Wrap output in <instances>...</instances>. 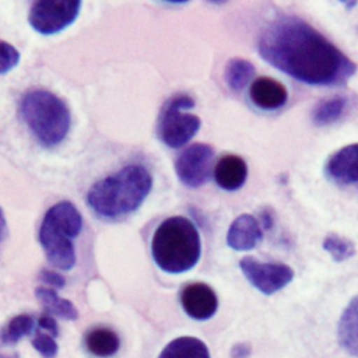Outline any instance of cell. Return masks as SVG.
Segmentation results:
<instances>
[{
    "label": "cell",
    "mask_w": 358,
    "mask_h": 358,
    "mask_svg": "<svg viewBox=\"0 0 358 358\" xmlns=\"http://www.w3.org/2000/svg\"><path fill=\"white\" fill-rule=\"evenodd\" d=\"M31 344L43 358H55L59 352V345L55 337L46 333H36L31 340Z\"/></svg>",
    "instance_id": "obj_23"
},
{
    "label": "cell",
    "mask_w": 358,
    "mask_h": 358,
    "mask_svg": "<svg viewBox=\"0 0 358 358\" xmlns=\"http://www.w3.org/2000/svg\"><path fill=\"white\" fill-rule=\"evenodd\" d=\"M158 358H210V351L200 338L183 336L169 341Z\"/></svg>",
    "instance_id": "obj_16"
},
{
    "label": "cell",
    "mask_w": 358,
    "mask_h": 358,
    "mask_svg": "<svg viewBox=\"0 0 358 358\" xmlns=\"http://www.w3.org/2000/svg\"><path fill=\"white\" fill-rule=\"evenodd\" d=\"M262 241V229L250 214L235 218L227 234V243L235 250H250Z\"/></svg>",
    "instance_id": "obj_12"
},
{
    "label": "cell",
    "mask_w": 358,
    "mask_h": 358,
    "mask_svg": "<svg viewBox=\"0 0 358 358\" xmlns=\"http://www.w3.org/2000/svg\"><path fill=\"white\" fill-rule=\"evenodd\" d=\"M249 355H250V347H249V344H245V343L235 344L231 350L232 358H248Z\"/></svg>",
    "instance_id": "obj_27"
},
{
    "label": "cell",
    "mask_w": 358,
    "mask_h": 358,
    "mask_svg": "<svg viewBox=\"0 0 358 358\" xmlns=\"http://www.w3.org/2000/svg\"><path fill=\"white\" fill-rule=\"evenodd\" d=\"M0 358H8V357H0Z\"/></svg>",
    "instance_id": "obj_29"
},
{
    "label": "cell",
    "mask_w": 358,
    "mask_h": 358,
    "mask_svg": "<svg viewBox=\"0 0 358 358\" xmlns=\"http://www.w3.org/2000/svg\"><path fill=\"white\" fill-rule=\"evenodd\" d=\"M239 267L246 280L262 294L271 295L294 278V270L284 263H264L252 256H246L239 262Z\"/></svg>",
    "instance_id": "obj_8"
},
{
    "label": "cell",
    "mask_w": 358,
    "mask_h": 358,
    "mask_svg": "<svg viewBox=\"0 0 358 358\" xmlns=\"http://www.w3.org/2000/svg\"><path fill=\"white\" fill-rule=\"evenodd\" d=\"M193 106V98L186 94H178L165 103L158 120V137L169 148H180L199 131L200 117L186 112Z\"/></svg>",
    "instance_id": "obj_6"
},
{
    "label": "cell",
    "mask_w": 358,
    "mask_h": 358,
    "mask_svg": "<svg viewBox=\"0 0 358 358\" xmlns=\"http://www.w3.org/2000/svg\"><path fill=\"white\" fill-rule=\"evenodd\" d=\"M250 99L262 109L273 110L281 108L288 98L287 88L270 77H259L250 85Z\"/></svg>",
    "instance_id": "obj_13"
},
{
    "label": "cell",
    "mask_w": 358,
    "mask_h": 358,
    "mask_svg": "<svg viewBox=\"0 0 358 358\" xmlns=\"http://www.w3.org/2000/svg\"><path fill=\"white\" fill-rule=\"evenodd\" d=\"M151 187L152 176L148 169L130 164L92 183L87 203L96 215L113 220L137 210Z\"/></svg>",
    "instance_id": "obj_2"
},
{
    "label": "cell",
    "mask_w": 358,
    "mask_h": 358,
    "mask_svg": "<svg viewBox=\"0 0 358 358\" xmlns=\"http://www.w3.org/2000/svg\"><path fill=\"white\" fill-rule=\"evenodd\" d=\"M20 63V52L8 42L0 41V74L13 70Z\"/></svg>",
    "instance_id": "obj_24"
},
{
    "label": "cell",
    "mask_w": 358,
    "mask_h": 358,
    "mask_svg": "<svg viewBox=\"0 0 358 358\" xmlns=\"http://www.w3.org/2000/svg\"><path fill=\"white\" fill-rule=\"evenodd\" d=\"M180 303L187 316L196 320H207L214 316L218 299L211 287L204 282H192L180 292Z\"/></svg>",
    "instance_id": "obj_10"
},
{
    "label": "cell",
    "mask_w": 358,
    "mask_h": 358,
    "mask_svg": "<svg viewBox=\"0 0 358 358\" xmlns=\"http://www.w3.org/2000/svg\"><path fill=\"white\" fill-rule=\"evenodd\" d=\"M151 253L157 266L166 273L179 274L193 268L201 255L197 228L182 215L166 218L154 232Z\"/></svg>",
    "instance_id": "obj_3"
},
{
    "label": "cell",
    "mask_w": 358,
    "mask_h": 358,
    "mask_svg": "<svg viewBox=\"0 0 358 358\" xmlns=\"http://www.w3.org/2000/svg\"><path fill=\"white\" fill-rule=\"evenodd\" d=\"M35 296L42 303L45 313L50 316L55 315L64 320H76L78 317V310L73 302L66 298H60L52 288L38 287L35 288Z\"/></svg>",
    "instance_id": "obj_17"
},
{
    "label": "cell",
    "mask_w": 358,
    "mask_h": 358,
    "mask_svg": "<svg viewBox=\"0 0 358 358\" xmlns=\"http://www.w3.org/2000/svg\"><path fill=\"white\" fill-rule=\"evenodd\" d=\"M326 173L337 183H358V143L336 151L326 164Z\"/></svg>",
    "instance_id": "obj_11"
},
{
    "label": "cell",
    "mask_w": 358,
    "mask_h": 358,
    "mask_svg": "<svg viewBox=\"0 0 358 358\" xmlns=\"http://www.w3.org/2000/svg\"><path fill=\"white\" fill-rule=\"evenodd\" d=\"M83 228L77 207L64 200L53 204L45 214L39 228V242L48 262L60 270H71L76 264L73 239Z\"/></svg>",
    "instance_id": "obj_4"
},
{
    "label": "cell",
    "mask_w": 358,
    "mask_h": 358,
    "mask_svg": "<svg viewBox=\"0 0 358 358\" xmlns=\"http://www.w3.org/2000/svg\"><path fill=\"white\" fill-rule=\"evenodd\" d=\"M34 327H35V320L31 315H27V313L17 315L7 323V326H4L0 330V341L7 345L15 344L22 337L34 333Z\"/></svg>",
    "instance_id": "obj_20"
},
{
    "label": "cell",
    "mask_w": 358,
    "mask_h": 358,
    "mask_svg": "<svg viewBox=\"0 0 358 358\" xmlns=\"http://www.w3.org/2000/svg\"><path fill=\"white\" fill-rule=\"evenodd\" d=\"M246 176V162L238 155L222 157L214 168V179L217 185L225 190H236L242 187Z\"/></svg>",
    "instance_id": "obj_14"
},
{
    "label": "cell",
    "mask_w": 358,
    "mask_h": 358,
    "mask_svg": "<svg viewBox=\"0 0 358 358\" xmlns=\"http://www.w3.org/2000/svg\"><path fill=\"white\" fill-rule=\"evenodd\" d=\"M4 235H6V218H4L3 211H1V208H0V242L3 241Z\"/></svg>",
    "instance_id": "obj_28"
},
{
    "label": "cell",
    "mask_w": 358,
    "mask_h": 358,
    "mask_svg": "<svg viewBox=\"0 0 358 358\" xmlns=\"http://www.w3.org/2000/svg\"><path fill=\"white\" fill-rule=\"evenodd\" d=\"M21 116L35 138L45 147L62 143L71 126L67 105L46 90H32L21 99Z\"/></svg>",
    "instance_id": "obj_5"
},
{
    "label": "cell",
    "mask_w": 358,
    "mask_h": 358,
    "mask_svg": "<svg viewBox=\"0 0 358 358\" xmlns=\"http://www.w3.org/2000/svg\"><path fill=\"white\" fill-rule=\"evenodd\" d=\"M260 56L285 74L313 85H340L357 64L302 18L281 14L268 21L259 36Z\"/></svg>",
    "instance_id": "obj_1"
},
{
    "label": "cell",
    "mask_w": 358,
    "mask_h": 358,
    "mask_svg": "<svg viewBox=\"0 0 358 358\" xmlns=\"http://www.w3.org/2000/svg\"><path fill=\"white\" fill-rule=\"evenodd\" d=\"M214 150L204 143L189 145L176 159L175 171L180 182L189 187L203 186L211 173Z\"/></svg>",
    "instance_id": "obj_9"
},
{
    "label": "cell",
    "mask_w": 358,
    "mask_h": 358,
    "mask_svg": "<svg viewBox=\"0 0 358 358\" xmlns=\"http://www.w3.org/2000/svg\"><path fill=\"white\" fill-rule=\"evenodd\" d=\"M345 108V99L341 96H333L317 103L313 110V122L316 124H329L337 120Z\"/></svg>",
    "instance_id": "obj_21"
},
{
    "label": "cell",
    "mask_w": 358,
    "mask_h": 358,
    "mask_svg": "<svg viewBox=\"0 0 358 358\" xmlns=\"http://www.w3.org/2000/svg\"><path fill=\"white\" fill-rule=\"evenodd\" d=\"M80 8V0H39L31 6L28 20L36 32L50 35L73 24Z\"/></svg>",
    "instance_id": "obj_7"
},
{
    "label": "cell",
    "mask_w": 358,
    "mask_h": 358,
    "mask_svg": "<svg viewBox=\"0 0 358 358\" xmlns=\"http://www.w3.org/2000/svg\"><path fill=\"white\" fill-rule=\"evenodd\" d=\"M38 324H39L41 329L46 330L48 334H50V336H53V337H57V336H59L57 323H56V320H55L50 315L43 313V315L38 319Z\"/></svg>",
    "instance_id": "obj_26"
},
{
    "label": "cell",
    "mask_w": 358,
    "mask_h": 358,
    "mask_svg": "<svg viewBox=\"0 0 358 358\" xmlns=\"http://www.w3.org/2000/svg\"><path fill=\"white\" fill-rule=\"evenodd\" d=\"M119 345L117 334L108 327H95L85 334V347L95 357H112L117 352Z\"/></svg>",
    "instance_id": "obj_18"
},
{
    "label": "cell",
    "mask_w": 358,
    "mask_h": 358,
    "mask_svg": "<svg viewBox=\"0 0 358 358\" xmlns=\"http://www.w3.org/2000/svg\"><path fill=\"white\" fill-rule=\"evenodd\" d=\"M255 74V67L245 59H231L225 67V83L232 91H242Z\"/></svg>",
    "instance_id": "obj_19"
},
{
    "label": "cell",
    "mask_w": 358,
    "mask_h": 358,
    "mask_svg": "<svg viewBox=\"0 0 358 358\" xmlns=\"http://www.w3.org/2000/svg\"><path fill=\"white\" fill-rule=\"evenodd\" d=\"M323 249L327 250L336 262H344L355 255V245L340 235H327L323 241Z\"/></svg>",
    "instance_id": "obj_22"
},
{
    "label": "cell",
    "mask_w": 358,
    "mask_h": 358,
    "mask_svg": "<svg viewBox=\"0 0 358 358\" xmlns=\"http://www.w3.org/2000/svg\"><path fill=\"white\" fill-rule=\"evenodd\" d=\"M337 337L340 345L354 357H358V295H355L338 320Z\"/></svg>",
    "instance_id": "obj_15"
},
{
    "label": "cell",
    "mask_w": 358,
    "mask_h": 358,
    "mask_svg": "<svg viewBox=\"0 0 358 358\" xmlns=\"http://www.w3.org/2000/svg\"><path fill=\"white\" fill-rule=\"evenodd\" d=\"M39 277H41L42 281H45L46 284H49L52 287H56V288H63L66 285L64 277L60 275L59 273L53 271V270H42Z\"/></svg>",
    "instance_id": "obj_25"
}]
</instances>
